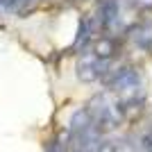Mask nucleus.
I'll use <instances>...</instances> for the list:
<instances>
[{
	"label": "nucleus",
	"instance_id": "423d86ee",
	"mask_svg": "<svg viewBox=\"0 0 152 152\" xmlns=\"http://www.w3.org/2000/svg\"><path fill=\"white\" fill-rule=\"evenodd\" d=\"M127 32H129V39L134 41L136 48H141V50H145V52L152 50V18L139 20L136 25H132Z\"/></svg>",
	"mask_w": 152,
	"mask_h": 152
},
{
	"label": "nucleus",
	"instance_id": "f03ea898",
	"mask_svg": "<svg viewBox=\"0 0 152 152\" xmlns=\"http://www.w3.org/2000/svg\"><path fill=\"white\" fill-rule=\"evenodd\" d=\"M84 111L89 114L91 123L95 125V129H98L102 136H107V134H111L114 129H118L121 123L125 121V111H123V107L118 104V100H116L114 95L107 93V91L95 93L93 98L86 102Z\"/></svg>",
	"mask_w": 152,
	"mask_h": 152
},
{
	"label": "nucleus",
	"instance_id": "20e7f679",
	"mask_svg": "<svg viewBox=\"0 0 152 152\" xmlns=\"http://www.w3.org/2000/svg\"><path fill=\"white\" fill-rule=\"evenodd\" d=\"M75 68H77V77L82 82H98V80H104L111 73V61H104V59L95 57L93 52L84 50L80 52Z\"/></svg>",
	"mask_w": 152,
	"mask_h": 152
},
{
	"label": "nucleus",
	"instance_id": "f257e3e1",
	"mask_svg": "<svg viewBox=\"0 0 152 152\" xmlns=\"http://www.w3.org/2000/svg\"><path fill=\"white\" fill-rule=\"evenodd\" d=\"M104 86H107V93H111L118 100V104L123 107L125 118L139 114L141 107L145 104V82H143V75L136 68H132V66H121V68L111 70L104 77Z\"/></svg>",
	"mask_w": 152,
	"mask_h": 152
},
{
	"label": "nucleus",
	"instance_id": "39448f33",
	"mask_svg": "<svg viewBox=\"0 0 152 152\" xmlns=\"http://www.w3.org/2000/svg\"><path fill=\"white\" fill-rule=\"evenodd\" d=\"M98 25L104 32H114L121 27V2L118 0H102L98 9Z\"/></svg>",
	"mask_w": 152,
	"mask_h": 152
},
{
	"label": "nucleus",
	"instance_id": "7ed1b4c3",
	"mask_svg": "<svg viewBox=\"0 0 152 152\" xmlns=\"http://www.w3.org/2000/svg\"><path fill=\"white\" fill-rule=\"evenodd\" d=\"M66 136H68V143H70V152H98L102 139H104L95 129V125L91 123V118L84 111V107L77 109L73 114Z\"/></svg>",
	"mask_w": 152,
	"mask_h": 152
},
{
	"label": "nucleus",
	"instance_id": "0eeeda50",
	"mask_svg": "<svg viewBox=\"0 0 152 152\" xmlns=\"http://www.w3.org/2000/svg\"><path fill=\"white\" fill-rule=\"evenodd\" d=\"M98 152H139L129 139H102Z\"/></svg>",
	"mask_w": 152,
	"mask_h": 152
},
{
	"label": "nucleus",
	"instance_id": "1a4fd4ad",
	"mask_svg": "<svg viewBox=\"0 0 152 152\" xmlns=\"http://www.w3.org/2000/svg\"><path fill=\"white\" fill-rule=\"evenodd\" d=\"M45 152H70L68 136H66V134H57V136H52L50 143L45 145Z\"/></svg>",
	"mask_w": 152,
	"mask_h": 152
},
{
	"label": "nucleus",
	"instance_id": "6e6552de",
	"mask_svg": "<svg viewBox=\"0 0 152 152\" xmlns=\"http://www.w3.org/2000/svg\"><path fill=\"white\" fill-rule=\"evenodd\" d=\"M136 150L139 152H152V121L141 129L139 139H136Z\"/></svg>",
	"mask_w": 152,
	"mask_h": 152
}]
</instances>
